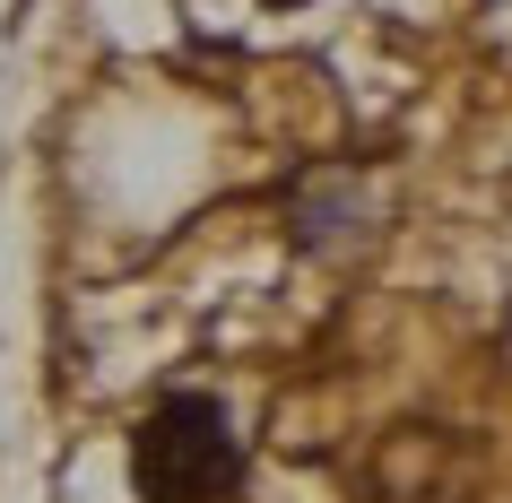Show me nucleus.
<instances>
[{
	"mask_svg": "<svg viewBox=\"0 0 512 503\" xmlns=\"http://www.w3.org/2000/svg\"><path fill=\"white\" fill-rule=\"evenodd\" d=\"M131 477L148 503H226L243 486V443L209 391H174L148 408L131 443Z\"/></svg>",
	"mask_w": 512,
	"mask_h": 503,
	"instance_id": "f257e3e1",
	"label": "nucleus"
},
{
	"mask_svg": "<svg viewBox=\"0 0 512 503\" xmlns=\"http://www.w3.org/2000/svg\"><path fill=\"white\" fill-rule=\"evenodd\" d=\"M270 9H296V0H270Z\"/></svg>",
	"mask_w": 512,
	"mask_h": 503,
	"instance_id": "f03ea898",
	"label": "nucleus"
}]
</instances>
